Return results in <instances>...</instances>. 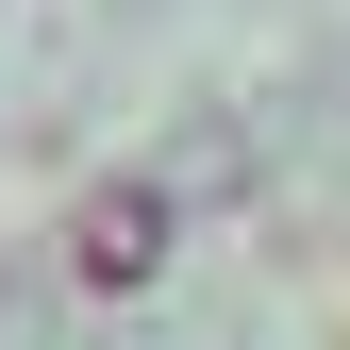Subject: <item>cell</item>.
<instances>
[{
    "label": "cell",
    "instance_id": "6da1fadb",
    "mask_svg": "<svg viewBox=\"0 0 350 350\" xmlns=\"http://www.w3.org/2000/svg\"><path fill=\"white\" fill-rule=\"evenodd\" d=\"M150 267H167V200L117 167V184H83L67 200V284L83 300H150Z\"/></svg>",
    "mask_w": 350,
    "mask_h": 350
}]
</instances>
